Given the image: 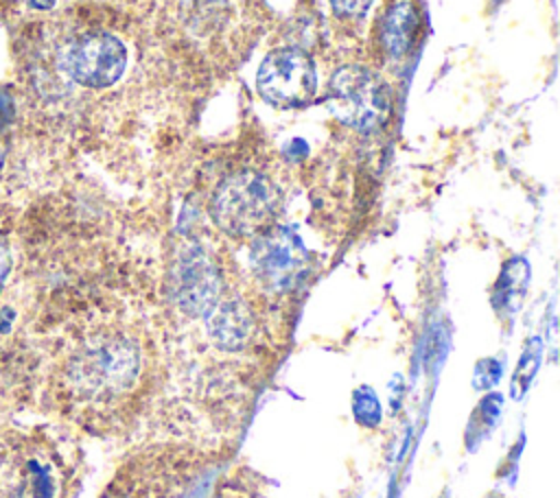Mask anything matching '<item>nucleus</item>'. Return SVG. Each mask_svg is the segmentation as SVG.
<instances>
[{
	"instance_id": "obj_2",
	"label": "nucleus",
	"mask_w": 560,
	"mask_h": 498,
	"mask_svg": "<svg viewBox=\"0 0 560 498\" xmlns=\"http://www.w3.org/2000/svg\"><path fill=\"white\" fill-rule=\"evenodd\" d=\"M330 107L339 120L370 133L387 122L392 98L378 74L363 66H346L330 79Z\"/></svg>"
},
{
	"instance_id": "obj_9",
	"label": "nucleus",
	"mask_w": 560,
	"mask_h": 498,
	"mask_svg": "<svg viewBox=\"0 0 560 498\" xmlns=\"http://www.w3.org/2000/svg\"><path fill=\"white\" fill-rule=\"evenodd\" d=\"M208 332L217 345L238 349L247 343L252 332V317L238 299L217 301L208 312Z\"/></svg>"
},
{
	"instance_id": "obj_7",
	"label": "nucleus",
	"mask_w": 560,
	"mask_h": 498,
	"mask_svg": "<svg viewBox=\"0 0 560 498\" xmlns=\"http://www.w3.org/2000/svg\"><path fill=\"white\" fill-rule=\"evenodd\" d=\"M175 299L188 315H208L219 301V273L206 251L192 247L175 264Z\"/></svg>"
},
{
	"instance_id": "obj_14",
	"label": "nucleus",
	"mask_w": 560,
	"mask_h": 498,
	"mask_svg": "<svg viewBox=\"0 0 560 498\" xmlns=\"http://www.w3.org/2000/svg\"><path fill=\"white\" fill-rule=\"evenodd\" d=\"M109 498H127V496H109Z\"/></svg>"
},
{
	"instance_id": "obj_4",
	"label": "nucleus",
	"mask_w": 560,
	"mask_h": 498,
	"mask_svg": "<svg viewBox=\"0 0 560 498\" xmlns=\"http://www.w3.org/2000/svg\"><path fill=\"white\" fill-rule=\"evenodd\" d=\"M258 92L278 107L306 105L317 92L313 59L300 48L271 50L256 74Z\"/></svg>"
},
{
	"instance_id": "obj_6",
	"label": "nucleus",
	"mask_w": 560,
	"mask_h": 498,
	"mask_svg": "<svg viewBox=\"0 0 560 498\" xmlns=\"http://www.w3.org/2000/svg\"><path fill=\"white\" fill-rule=\"evenodd\" d=\"M252 264L262 284L276 290H287L304 273L306 251L295 234L289 229H273L256 240Z\"/></svg>"
},
{
	"instance_id": "obj_1",
	"label": "nucleus",
	"mask_w": 560,
	"mask_h": 498,
	"mask_svg": "<svg viewBox=\"0 0 560 498\" xmlns=\"http://www.w3.org/2000/svg\"><path fill=\"white\" fill-rule=\"evenodd\" d=\"M276 208V186L254 170L228 177L212 197L214 223L232 236H252L260 232L271 221Z\"/></svg>"
},
{
	"instance_id": "obj_13",
	"label": "nucleus",
	"mask_w": 560,
	"mask_h": 498,
	"mask_svg": "<svg viewBox=\"0 0 560 498\" xmlns=\"http://www.w3.org/2000/svg\"><path fill=\"white\" fill-rule=\"evenodd\" d=\"M31 4L35 9H50L55 4V0H31Z\"/></svg>"
},
{
	"instance_id": "obj_11",
	"label": "nucleus",
	"mask_w": 560,
	"mask_h": 498,
	"mask_svg": "<svg viewBox=\"0 0 560 498\" xmlns=\"http://www.w3.org/2000/svg\"><path fill=\"white\" fill-rule=\"evenodd\" d=\"M330 9L341 17H359L363 15L374 0H328Z\"/></svg>"
},
{
	"instance_id": "obj_8",
	"label": "nucleus",
	"mask_w": 560,
	"mask_h": 498,
	"mask_svg": "<svg viewBox=\"0 0 560 498\" xmlns=\"http://www.w3.org/2000/svg\"><path fill=\"white\" fill-rule=\"evenodd\" d=\"M0 487L9 498H52L55 481L42 456L13 450L0 461Z\"/></svg>"
},
{
	"instance_id": "obj_10",
	"label": "nucleus",
	"mask_w": 560,
	"mask_h": 498,
	"mask_svg": "<svg viewBox=\"0 0 560 498\" xmlns=\"http://www.w3.org/2000/svg\"><path fill=\"white\" fill-rule=\"evenodd\" d=\"M418 11L409 0L396 2L383 20V46L392 57H402L416 39Z\"/></svg>"
},
{
	"instance_id": "obj_5",
	"label": "nucleus",
	"mask_w": 560,
	"mask_h": 498,
	"mask_svg": "<svg viewBox=\"0 0 560 498\" xmlns=\"http://www.w3.org/2000/svg\"><path fill=\"white\" fill-rule=\"evenodd\" d=\"M140 363L133 345L120 339L96 343L74 358L70 369L77 387L90 395H109L127 389L138 376Z\"/></svg>"
},
{
	"instance_id": "obj_12",
	"label": "nucleus",
	"mask_w": 560,
	"mask_h": 498,
	"mask_svg": "<svg viewBox=\"0 0 560 498\" xmlns=\"http://www.w3.org/2000/svg\"><path fill=\"white\" fill-rule=\"evenodd\" d=\"M9 266H11V258H9V249L4 247V242L0 240V288H2V282L9 273Z\"/></svg>"
},
{
	"instance_id": "obj_3",
	"label": "nucleus",
	"mask_w": 560,
	"mask_h": 498,
	"mask_svg": "<svg viewBox=\"0 0 560 498\" xmlns=\"http://www.w3.org/2000/svg\"><path fill=\"white\" fill-rule=\"evenodd\" d=\"M59 70L85 87L114 85L127 66L125 44L109 33H83L59 50Z\"/></svg>"
}]
</instances>
